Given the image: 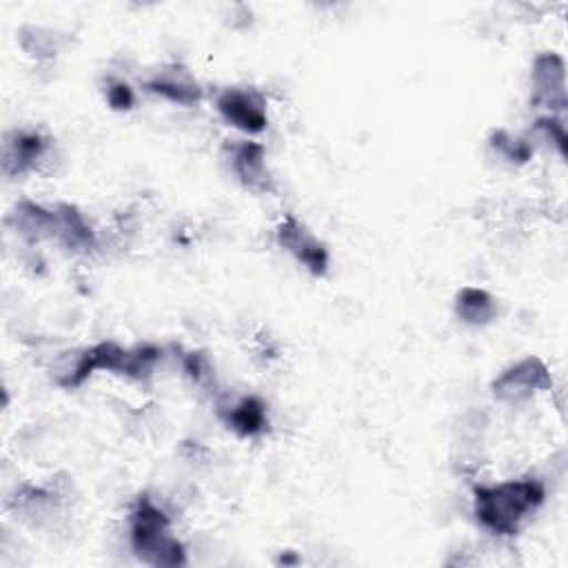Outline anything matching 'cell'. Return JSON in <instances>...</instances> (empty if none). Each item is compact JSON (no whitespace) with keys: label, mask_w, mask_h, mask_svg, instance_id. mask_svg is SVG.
Masks as SVG:
<instances>
[{"label":"cell","mask_w":568,"mask_h":568,"mask_svg":"<svg viewBox=\"0 0 568 568\" xmlns=\"http://www.w3.org/2000/svg\"><path fill=\"white\" fill-rule=\"evenodd\" d=\"M550 386L552 378L548 366L539 358H524L497 375L493 382V395L499 402L519 404L539 391H548Z\"/></svg>","instance_id":"3"},{"label":"cell","mask_w":568,"mask_h":568,"mask_svg":"<svg viewBox=\"0 0 568 568\" xmlns=\"http://www.w3.org/2000/svg\"><path fill=\"white\" fill-rule=\"evenodd\" d=\"M130 537L134 552L152 566H183L187 561L185 548L172 535L167 513L149 497H141L132 510Z\"/></svg>","instance_id":"2"},{"label":"cell","mask_w":568,"mask_h":568,"mask_svg":"<svg viewBox=\"0 0 568 568\" xmlns=\"http://www.w3.org/2000/svg\"><path fill=\"white\" fill-rule=\"evenodd\" d=\"M48 141L39 132H17L8 138L3 152V169L8 176L32 172L45 156Z\"/></svg>","instance_id":"9"},{"label":"cell","mask_w":568,"mask_h":568,"mask_svg":"<svg viewBox=\"0 0 568 568\" xmlns=\"http://www.w3.org/2000/svg\"><path fill=\"white\" fill-rule=\"evenodd\" d=\"M107 103H110L114 110H118V112H127V110H132L134 103H136L134 90H132L127 83L116 81V83H112V85L107 87Z\"/></svg>","instance_id":"16"},{"label":"cell","mask_w":568,"mask_h":568,"mask_svg":"<svg viewBox=\"0 0 568 568\" xmlns=\"http://www.w3.org/2000/svg\"><path fill=\"white\" fill-rule=\"evenodd\" d=\"M52 240H59L72 251H83L94 247V231L85 216L72 205H59L52 209Z\"/></svg>","instance_id":"10"},{"label":"cell","mask_w":568,"mask_h":568,"mask_svg":"<svg viewBox=\"0 0 568 568\" xmlns=\"http://www.w3.org/2000/svg\"><path fill=\"white\" fill-rule=\"evenodd\" d=\"M539 130H544L546 138H548L550 143H555V145L559 147V152L564 154V149H566V132H564V125H561L559 121H555V118H544V121H539Z\"/></svg>","instance_id":"17"},{"label":"cell","mask_w":568,"mask_h":568,"mask_svg":"<svg viewBox=\"0 0 568 568\" xmlns=\"http://www.w3.org/2000/svg\"><path fill=\"white\" fill-rule=\"evenodd\" d=\"M223 420L240 437H256V435L265 433L269 426L267 406L254 395L242 397V400L234 402L229 409H225Z\"/></svg>","instance_id":"11"},{"label":"cell","mask_w":568,"mask_h":568,"mask_svg":"<svg viewBox=\"0 0 568 568\" xmlns=\"http://www.w3.org/2000/svg\"><path fill=\"white\" fill-rule=\"evenodd\" d=\"M276 240L289 256H293L313 276H324L327 273V269H329L327 247L296 216H287L278 225Z\"/></svg>","instance_id":"4"},{"label":"cell","mask_w":568,"mask_h":568,"mask_svg":"<svg viewBox=\"0 0 568 568\" xmlns=\"http://www.w3.org/2000/svg\"><path fill=\"white\" fill-rule=\"evenodd\" d=\"M544 484L535 477L506 479L475 488V517L482 528L495 535H515L521 524L541 506Z\"/></svg>","instance_id":"1"},{"label":"cell","mask_w":568,"mask_h":568,"mask_svg":"<svg viewBox=\"0 0 568 568\" xmlns=\"http://www.w3.org/2000/svg\"><path fill=\"white\" fill-rule=\"evenodd\" d=\"M145 87H147V92H152L174 105H183V107H192V105L200 103V99H203V90L196 83V79L178 65L156 72L145 83Z\"/></svg>","instance_id":"8"},{"label":"cell","mask_w":568,"mask_h":568,"mask_svg":"<svg viewBox=\"0 0 568 568\" xmlns=\"http://www.w3.org/2000/svg\"><path fill=\"white\" fill-rule=\"evenodd\" d=\"M216 110L225 123H229L234 130L242 134L254 136L265 132L269 125L267 105L262 96L256 94L254 90H238V87L225 90L216 101Z\"/></svg>","instance_id":"5"},{"label":"cell","mask_w":568,"mask_h":568,"mask_svg":"<svg viewBox=\"0 0 568 568\" xmlns=\"http://www.w3.org/2000/svg\"><path fill=\"white\" fill-rule=\"evenodd\" d=\"M59 43H61V37H56L50 30H41V28H28L21 34L23 50L30 56H37V59H41V56H56Z\"/></svg>","instance_id":"14"},{"label":"cell","mask_w":568,"mask_h":568,"mask_svg":"<svg viewBox=\"0 0 568 568\" xmlns=\"http://www.w3.org/2000/svg\"><path fill=\"white\" fill-rule=\"evenodd\" d=\"M493 147L510 163H526L530 158V145L517 138H510L506 132H497L493 136Z\"/></svg>","instance_id":"15"},{"label":"cell","mask_w":568,"mask_h":568,"mask_svg":"<svg viewBox=\"0 0 568 568\" xmlns=\"http://www.w3.org/2000/svg\"><path fill=\"white\" fill-rule=\"evenodd\" d=\"M229 163L236 178L254 194H269L273 178L267 167V152L256 141H238L229 149Z\"/></svg>","instance_id":"7"},{"label":"cell","mask_w":568,"mask_h":568,"mask_svg":"<svg viewBox=\"0 0 568 568\" xmlns=\"http://www.w3.org/2000/svg\"><path fill=\"white\" fill-rule=\"evenodd\" d=\"M455 313L464 324L484 327L495 320L497 302L495 298L477 287H464L455 298Z\"/></svg>","instance_id":"13"},{"label":"cell","mask_w":568,"mask_h":568,"mask_svg":"<svg viewBox=\"0 0 568 568\" xmlns=\"http://www.w3.org/2000/svg\"><path fill=\"white\" fill-rule=\"evenodd\" d=\"M533 101L550 112L566 107V65L564 59L548 52L539 54L530 72Z\"/></svg>","instance_id":"6"},{"label":"cell","mask_w":568,"mask_h":568,"mask_svg":"<svg viewBox=\"0 0 568 568\" xmlns=\"http://www.w3.org/2000/svg\"><path fill=\"white\" fill-rule=\"evenodd\" d=\"M52 216H54L52 209H48L39 203H32V200H23L10 214V225L25 240L39 242V240L52 238Z\"/></svg>","instance_id":"12"}]
</instances>
